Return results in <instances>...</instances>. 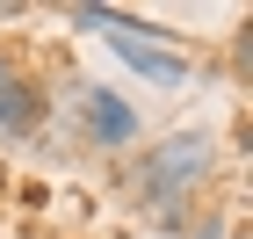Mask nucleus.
Segmentation results:
<instances>
[{"label": "nucleus", "mask_w": 253, "mask_h": 239, "mask_svg": "<svg viewBox=\"0 0 253 239\" xmlns=\"http://www.w3.org/2000/svg\"><path fill=\"white\" fill-rule=\"evenodd\" d=\"M80 109H87V131H94V145H130V138H137L130 101H116L109 87H87V95H80Z\"/></svg>", "instance_id": "3"}, {"label": "nucleus", "mask_w": 253, "mask_h": 239, "mask_svg": "<svg viewBox=\"0 0 253 239\" xmlns=\"http://www.w3.org/2000/svg\"><path fill=\"white\" fill-rule=\"evenodd\" d=\"M203 167H210V145L195 138H167L152 159H145V196L159 203V210H174L181 196H188V181H203Z\"/></svg>", "instance_id": "2"}, {"label": "nucleus", "mask_w": 253, "mask_h": 239, "mask_svg": "<svg viewBox=\"0 0 253 239\" xmlns=\"http://www.w3.org/2000/svg\"><path fill=\"white\" fill-rule=\"evenodd\" d=\"M73 22L109 29V44H116V51H123V58H130L145 80H159V87H181V80H188V58H181V51H159L152 37H137V22H130V15H109V7H73Z\"/></svg>", "instance_id": "1"}, {"label": "nucleus", "mask_w": 253, "mask_h": 239, "mask_svg": "<svg viewBox=\"0 0 253 239\" xmlns=\"http://www.w3.org/2000/svg\"><path fill=\"white\" fill-rule=\"evenodd\" d=\"M37 116H43V95L15 65H0V131H37Z\"/></svg>", "instance_id": "4"}]
</instances>
